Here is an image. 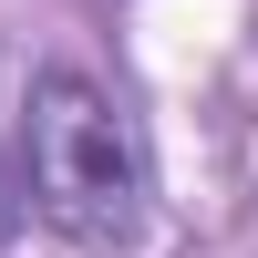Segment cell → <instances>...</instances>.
Listing matches in <instances>:
<instances>
[{
    "label": "cell",
    "instance_id": "obj_2",
    "mask_svg": "<svg viewBox=\"0 0 258 258\" xmlns=\"http://www.w3.org/2000/svg\"><path fill=\"white\" fill-rule=\"evenodd\" d=\"M31 207V186H11V165H0V238H11V217Z\"/></svg>",
    "mask_w": 258,
    "mask_h": 258
},
{
    "label": "cell",
    "instance_id": "obj_1",
    "mask_svg": "<svg viewBox=\"0 0 258 258\" xmlns=\"http://www.w3.org/2000/svg\"><path fill=\"white\" fill-rule=\"evenodd\" d=\"M21 186L73 248H135L145 197H155L135 114L62 62L31 73V93H21Z\"/></svg>",
    "mask_w": 258,
    "mask_h": 258
}]
</instances>
